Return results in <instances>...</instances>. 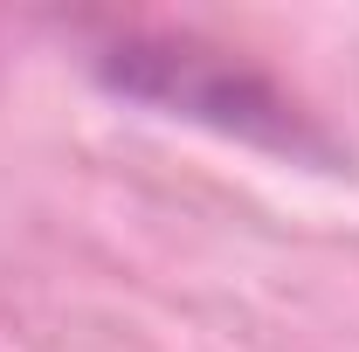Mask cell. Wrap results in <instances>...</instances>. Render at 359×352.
Wrapping results in <instances>:
<instances>
[{
  "label": "cell",
  "instance_id": "obj_1",
  "mask_svg": "<svg viewBox=\"0 0 359 352\" xmlns=\"http://www.w3.org/2000/svg\"><path fill=\"white\" fill-rule=\"evenodd\" d=\"M97 83L132 104H152L166 118H194L208 132L269 145V152H325L311 118L256 62L208 48L194 35H118L97 48Z\"/></svg>",
  "mask_w": 359,
  "mask_h": 352
}]
</instances>
